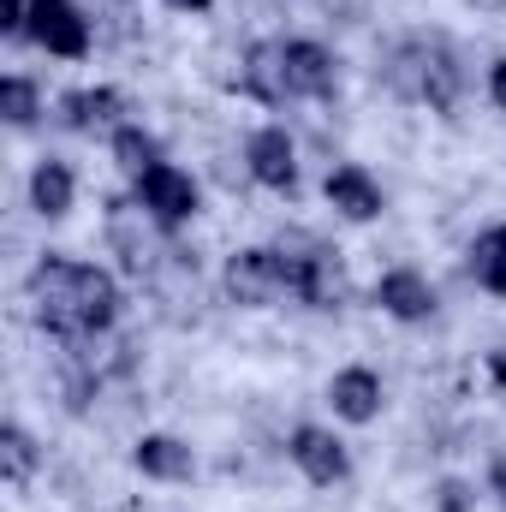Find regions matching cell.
I'll return each instance as SVG.
<instances>
[{
  "instance_id": "6da1fadb",
  "label": "cell",
  "mask_w": 506,
  "mask_h": 512,
  "mask_svg": "<svg viewBox=\"0 0 506 512\" xmlns=\"http://www.w3.org/2000/svg\"><path fill=\"white\" fill-rule=\"evenodd\" d=\"M30 304H36V322L54 334V340H102L114 322H120V280L96 262H78V256H42L24 280Z\"/></svg>"
},
{
  "instance_id": "7a4b0ae2",
  "label": "cell",
  "mask_w": 506,
  "mask_h": 512,
  "mask_svg": "<svg viewBox=\"0 0 506 512\" xmlns=\"http://www.w3.org/2000/svg\"><path fill=\"white\" fill-rule=\"evenodd\" d=\"M387 90L405 96V102H429L435 114H447L465 90V66L447 42H399L387 54Z\"/></svg>"
},
{
  "instance_id": "3957f363",
  "label": "cell",
  "mask_w": 506,
  "mask_h": 512,
  "mask_svg": "<svg viewBox=\"0 0 506 512\" xmlns=\"http://www.w3.org/2000/svg\"><path fill=\"white\" fill-rule=\"evenodd\" d=\"M221 286H227L233 304H245V310H268V304L292 298V262H286V251H274V245L233 251L227 256V268H221Z\"/></svg>"
},
{
  "instance_id": "277c9868",
  "label": "cell",
  "mask_w": 506,
  "mask_h": 512,
  "mask_svg": "<svg viewBox=\"0 0 506 512\" xmlns=\"http://www.w3.org/2000/svg\"><path fill=\"white\" fill-rule=\"evenodd\" d=\"M131 197H137V209H143L161 233H179V227L203 209L197 179H191L185 167H173V161H155L149 173H137V179H131Z\"/></svg>"
},
{
  "instance_id": "5b68a950",
  "label": "cell",
  "mask_w": 506,
  "mask_h": 512,
  "mask_svg": "<svg viewBox=\"0 0 506 512\" xmlns=\"http://www.w3.org/2000/svg\"><path fill=\"white\" fill-rule=\"evenodd\" d=\"M286 459H292L316 489H334V483L352 477V453H346V441H340L334 429H316V423H298V429L286 435Z\"/></svg>"
},
{
  "instance_id": "8992f818",
  "label": "cell",
  "mask_w": 506,
  "mask_h": 512,
  "mask_svg": "<svg viewBox=\"0 0 506 512\" xmlns=\"http://www.w3.org/2000/svg\"><path fill=\"white\" fill-rule=\"evenodd\" d=\"M24 36H30L42 54H54V60H84V54H90V18H84L72 0H36Z\"/></svg>"
},
{
  "instance_id": "52a82bcc",
  "label": "cell",
  "mask_w": 506,
  "mask_h": 512,
  "mask_svg": "<svg viewBox=\"0 0 506 512\" xmlns=\"http://www.w3.org/2000/svg\"><path fill=\"white\" fill-rule=\"evenodd\" d=\"M245 167L262 191H280V197H298V143L286 126H256L245 137Z\"/></svg>"
},
{
  "instance_id": "ba28073f",
  "label": "cell",
  "mask_w": 506,
  "mask_h": 512,
  "mask_svg": "<svg viewBox=\"0 0 506 512\" xmlns=\"http://www.w3.org/2000/svg\"><path fill=\"white\" fill-rule=\"evenodd\" d=\"M286 262H292V298H298V304H310V310H340V304L352 298L346 268H340L334 251L310 245V251H286Z\"/></svg>"
},
{
  "instance_id": "9c48e42d",
  "label": "cell",
  "mask_w": 506,
  "mask_h": 512,
  "mask_svg": "<svg viewBox=\"0 0 506 512\" xmlns=\"http://www.w3.org/2000/svg\"><path fill=\"white\" fill-rule=\"evenodd\" d=\"M280 54H286V90L292 102H328L340 90V66L322 42L310 36H280Z\"/></svg>"
},
{
  "instance_id": "30bf717a",
  "label": "cell",
  "mask_w": 506,
  "mask_h": 512,
  "mask_svg": "<svg viewBox=\"0 0 506 512\" xmlns=\"http://www.w3.org/2000/svg\"><path fill=\"white\" fill-rule=\"evenodd\" d=\"M60 126L78 131V137H114V131L126 126V96L108 90V84L66 90V96H60Z\"/></svg>"
},
{
  "instance_id": "8fae6325",
  "label": "cell",
  "mask_w": 506,
  "mask_h": 512,
  "mask_svg": "<svg viewBox=\"0 0 506 512\" xmlns=\"http://www.w3.org/2000/svg\"><path fill=\"white\" fill-rule=\"evenodd\" d=\"M376 304L393 322H429L435 316V286L417 268H387L376 280Z\"/></svg>"
},
{
  "instance_id": "7c38bea8",
  "label": "cell",
  "mask_w": 506,
  "mask_h": 512,
  "mask_svg": "<svg viewBox=\"0 0 506 512\" xmlns=\"http://www.w3.org/2000/svg\"><path fill=\"white\" fill-rule=\"evenodd\" d=\"M131 465H137L149 483H191V477H197V453H191L179 435H137Z\"/></svg>"
},
{
  "instance_id": "4fadbf2b",
  "label": "cell",
  "mask_w": 506,
  "mask_h": 512,
  "mask_svg": "<svg viewBox=\"0 0 506 512\" xmlns=\"http://www.w3.org/2000/svg\"><path fill=\"white\" fill-rule=\"evenodd\" d=\"M381 399H387V393H381V376L364 370V364H352V370H340V376L328 382V405H334L340 423H376Z\"/></svg>"
},
{
  "instance_id": "5bb4252c",
  "label": "cell",
  "mask_w": 506,
  "mask_h": 512,
  "mask_svg": "<svg viewBox=\"0 0 506 512\" xmlns=\"http://www.w3.org/2000/svg\"><path fill=\"white\" fill-rule=\"evenodd\" d=\"M322 191H328V209H334V215H346V221H376L381 209H387L381 185L364 173V167H352V161H346V167H334Z\"/></svg>"
},
{
  "instance_id": "9a60e30c",
  "label": "cell",
  "mask_w": 506,
  "mask_h": 512,
  "mask_svg": "<svg viewBox=\"0 0 506 512\" xmlns=\"http://www.w3.org/2000/svg\"><path fill=\"white\" fill-rule=\"evenodd\" d=\"M239 90H245V96H256V102H268V108H286V102H292V90H286V54H280V42H256L251 54H245Z\"/></svg>"
},
{
  "instance_id": "2e32d148",
  "label": "cell",
  "mask_w": 506,
  "mask_h": 512,
  "mask_svg": "<svg viewBox=\"0 0 506 512\" xmlns=\"http://www.w3.org/2000/svg\"><path fill=\"white\" fill-rule=\"evenodd\" d=\"M72 197H78L72 167L54 161V155H42V161L30 167V209H36L42 221H66V215H72Z\"/></svg>"
},
{
  "instance_id": "e0dca14e",
  "label": "cell",
  "mask_w": 506,
  "mask_h": 512,
  "mask_svg": "<svg viewBox=\"0 0 506 512\" xmlns=\"http://www.w3.org/2000/svg\"><path fill=\"white\" fill-rule=\"evenodd\" d=\"M471 280L483 286V292H495V298H506V221L501 227H483L477 239H471Z\"/></svg>"
},
{
  "instance_id": "ac0fdd59",
  "label": "cell",
  "mask_w": 506,
  "mask_h": 512,
  "mask_svg": "<svg viewBox=\"0 0 506 512\" xmlns=\"http://www.w3.org/2000/svg\"><path fill=\"white\" fill-rule=\"evenodd\" d=\"M108 149H114V161L126 167L131 179H137V173H149V167L161 161V143H155V131H143L137 120H126V126L114 131V137H108Z\"/></svg>"
},
{
  "instance_id": "d6986e66",
  "label": "cell",
  "mask_w": 506,
  "mask_h": 512,
  "mask_svg": "<svg viewBox=\"0 0 506 512\" xmlns=\"http://www.w3.org/2000/svg\"><path fill=\"white\" fill-rule=\"evenodd\" d=\"M0 114H6V126L12 131H30L36 120H42V90H36L24 72L0 78Z\"/></svg>"
},
{
  "instance_id": "ffe728a7",
  "label": "cell",
  "mask_w": 506,
  "mask_h": 512,
  "mask_svg": "<svg viewBox=\"0 0 506 512\" xmlns=\"http://www.w3.org/2000/svg\"><path fill=\"white\" fill-rule=\"evenodd\" d=\"M30 471H36V441H30L18 423H6V429H0V477L18 489V483H30Z\"/></svg>"
},
{
  "instance_id": "44dd1931",
  "label": "cell",
  "mask_w": 506,
  "mask_h": 512,
  "mask_svg": "<svg viewBox=\"0 0 506 512\" xmlns=\"http://www.w3.org/2000/svg\"><path fill=\"white\" fill-rule=\"evenodd\" d=\"M30 6H36V0H6V6H0V30H6L12 42L30 30Z\"/></svg>"
},
{
  "instance_id": "7402d4cb",
  "label": "cell",
  "mask_w": 506,
  "mask_h": 512,
  "mask_svg": "<svg viewBox=\"0 0 506 512\" xmlns=\"http://www.w3.org/2000/svg\"><path fill=\"white\" fill-rule=\"evenodd\" d=\"M471 501H477V495H471L465 483H441V512H471Z\"/></svg>"
},
{
  "instance_id": "603a6c76",
  "label": "cell",
  "mask_w": 506,
  "mask_h": 512,
  "mask_svg": "<svg viewBox=\"0 0 506 512\" xmlns=\"http://www.w3.org/2000/svg\"><path fill=\"white\" fill-rule=\"evenodd\" d=\"M489 102H495V108L506 114V54L495 60V66H489Z\"/></svg>"
},
{
  "instance_id": "cb8c5ba5",
  "label": "cell",
  "mask_w": 506,
  "mask_h": 512,
  "mask_svg": "<svg viewBox=\"0 0 506 512\" xmlns=\"http://www.w3.org/2000/svg\"><path fill=\"white\" fill-rule=\"evenodd\" d=\"M489 495H495V501H501V512H506V453L489 465Z\"/></svg>"
},
{
  "instance_id": "d4e9b609",
  "label": "cell",
  "mask_w": 506,
  "mask_h": 512,
  "mask_svg": "<svg viewBox=\"0 0 506 512\" xmlns=\"http://www.w3.org/2000/svg\"><path fill=\"white\" fill-rule=\"evenodd\" d=\"M489 376H495V382L506 387V346H501V352H495V358H489Z\"/></svg>"
},
{
  "instance_id": "484cf974",
  "label": "cell",
  "mask_w": 506,
  "mask_h": 512,
  "mask_svg": "<svg viewBox=\"0 0 506 512\" xmlns=\"http://www.w3.org/2000/svg\"><path fill=\"white\" fill-rule=\"evenodd\" d=\"M167 6H179V12H209L215 0H167Z\"/></svg>"
}]
</instances>
